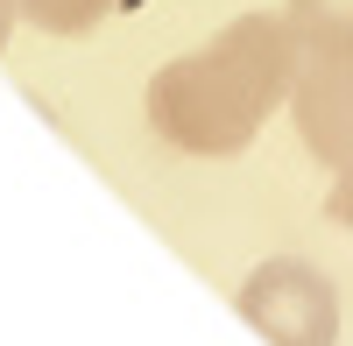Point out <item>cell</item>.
<instances>
[{"mask_svg": "<svg viewBox=\"0 0 353 346\" xmlns=\"http://www.w3.org/2000/svg\"><path fill=\"white\" fill-rule=\"evenodd\" d=\"M290 36L304 57H353V0H290Z\"/></svg>", "mask_w": 353, "mask_h": 346, "instance_id": "obj_4", "label": "cell"}, {"mask_svg": "<svg viewBox=\"0 0 353 346\" xmlns=\"http://www.w3.org/2000/svg\"><path fill=\"white\" fill-rule=\"evenodd\" d=\"M290 78H297V36L290 21L269 14H241L233 28H219L205 50L176 57V64L149 85V121L198 156H226L261 128Z\"/></svg>", "mask_w": 353, "mask_h": 346, "instance_id": "obj_1", "label": "cell"}, {"mask_svg": "<svg viewBox=\"0 0 353 346\" xmlns=\"http://www.w3.org/2000/svg\"><path fill=\"white\" fill-rule=\"evenodd\" d=\"M21 14H36L57 36H78V28H92L106 14V0H21Z\"/></svg>", "mask_w": 353, "mask_h": 346, "instance_id": "obj_5", "label": "cell"}, {"mask_svg": "<svg viewBox=\"0 0 353 346\" xmlns=\"http://www.w3.org/2000/svg\"><path fill=\"white\" fill-rule=\"evenodd\" d=\"M297 128L325 163H353V57H311L297 78Z\"/></svg>", "mask_w": 353, "mask_h": 346, "instance_id": "obj_3", "label": "cell"}, {"mask_svg": "<svg viewBox=\"0 0 353 346\" xmlns=\"http://www.w3.org/2000/svg\"><path fill=\"white\" fill-rule=\"evenodd\" d=\"M241 318L254 332H269L276 346H332L339 311H332V283L325 276H311L304 262H269V269L248 276Z\"/></svg>", "mask_w": 353, "mask_h": 346, "instance_id": "obj_2", "label": "cell"}, {"mask_svg": "<svg viewBox=\"0 0 353 346\" xmlns=\"http://www.w3.org/2000/svg\"><path fill=\"white\" fill-rule=\"evenodd\" d=\"M332 212L353 226V163H346V177H339V191H332Z\"/></svg>", "mask_w": 353, "mask_h": 346, "instance_id": "obj_6", "label": "cell"}, {"mask_svg": "<svg viewBox=\"0 0 353 346\" xmlns=\"http://www.w3.org/2000/svg\"><path fill=\"white\" fill-rule=\"evenodd\" d=\"M14 8H21V0H0V43H8V21H14Z\"/></svg>", "mask_w": 353, "mask_h": 346, "instance_id": "obj_7", "label": "cell"}]
</instances>
